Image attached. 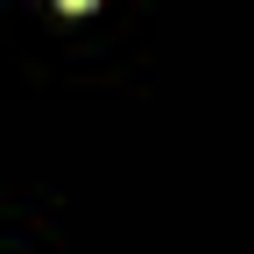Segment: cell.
<instances>
[{"label": "cell", "mask_w": 254, "mask_h": 254, "mask_svg": "<svg viewBox=\"0 0 254 254\" xmlns=\"http://www.w3.org/2000/svg\"><path fill=\"white\" fill-rule=\"evenodd\" d=\"M57 7H71V14H85V7H92V0H57Z\"/></svg>", "instance_id": "1"}]
</instances>
